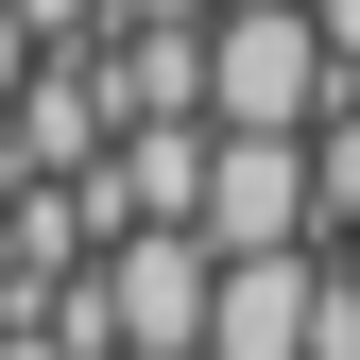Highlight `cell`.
<instances>
[{
	"instance_id": "6da1fadb",
	"label": "cell",
	"mask_w": 360,
	"mask_h": 360,
	"mask_svg": "<svg viewBox=\"0 0 360 360\" xmlns=\"http://www.w3.org/2000/svg\"><path fill=\"white\" fill-rule=\"evenodd\" d=\"M309 138H206V257H309Z\"/></svg>"
}]
</instances>
